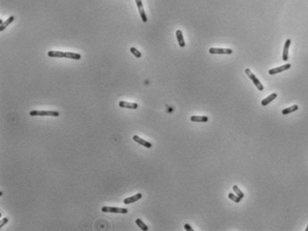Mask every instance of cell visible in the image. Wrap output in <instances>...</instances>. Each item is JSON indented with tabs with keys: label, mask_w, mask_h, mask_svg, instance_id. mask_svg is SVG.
<instances>
[{
	"label": "cell",
	"mask_w": 308,
	"mask_h": 231,
	"mask_svg": "<svg viewBox=\"0 0 308 231\" xmlns=\"http://www.w3.org/2000/svg\"><path fill=\"white\" fill-rule=\"evenodd\" d=\"M31 116H52V117H58L60 113L56 111H37L33 110L30 111Z\"/></svg>",
	"instance_id": "6da1fadb"
},
{
	"label": "cell",
	"mask_w": 308,
	"mask_h": 231,
	"mask_svg": "<svg viewBox=\"0 0 308 231\" xmlns=\"http://www.w3.org/2000/svg\"><path fill=\"white\" fill-rule=\"evenodd\" d=\"M245 72H246V74L248 76V78L253 81V83L255 84V86L260 91H263V86L262 85V83L260 82V80L255 77V75L251 71V70L247 68V69L245 70Z\"/></svg>",
	"instance_id": "7a4b0ae2"
},
{
	"label": "cell",
	"mask_w": 308,
	"mask_h": 231,
	"mask_svg": "<svg viewBox=\"0 0 308 231\" xmlns=\"http://www.w3.org/2000/svg\"><path fill=\"white\" fill-rule=\"evenodd\" d=\"M101 211L103 212H108V213H121V214L128 213V210L126 208H120V207L104 206V207L101 208Z\"/></svg>",
	"instance_id": "3957f363"
},
{
	"label": "cell",
	"mask_w": 308,
	"mask_h": 231,
	"mask_svg": "<svg viewBox=\"0 0 308 231\" xmlns=\"http://www.w3.org/2000/svg\"><path fill=\"white\" fill-rule=\"evenodd\" d=\"M209 53L213 55H230L232 54V50L230 48H215L211 47L209 49Z\"/></svg>",
	"instance_id": "277c9868"
},
{
	"label": "cell",
	"mask_w": 308,
	"mask_h": 231,
	"mask_svg": "<svg viewBox=\"0 0 308 231\" xmlns=\"http://www.w3.org/2000/svg\"><path fill=\"white\" fill-rule=\"evenodd\" d=\"M135 2H136L137 7H138V12H139L140 17H141V19H142V22H143V23H146V22H147V18H146V13H145L144 7H143L142 1H141V0H135Z\"/></svg>",
	"instance_id": "5b68a950"
},
{
	"label": "cell",
	"mask_w": 308,
	"mask_h": 231,
	"mask_svg": "<svg viewBox=\"0 0 308 231\" xmlns=\"http://www.w3.org/2000/svg\"><path fill=\"white\" fill-rule=\"evenodd\" d=\"M290 67H291V64L287 63V64L281 65V66H279V67L271 69V70H269V71H268V72H269V74H270V75H273V74H277V73L282 72V71H287V70H288Z\"/></svg>",
	"instance_id": "8992f818"
},
{
	"label": "cell",
	"mask_w": 308,
	"mask_h": 231,
	"mask_svg": "<svg viewBox=\"0 0 308 231\" xmlns=\"http://www.w3.org/2000/svg\"><path fill=\"white\" fill-rule=\"evenodd\" d=\"M119 106L121 108H127V109H132L135 110L138 107V103H129L127 101H120L119 102Z\"/></svg>",
	"instance_id": "52a82bcc"
},
{
	"label": "cell",
	"mask_w": 308,
	"mask_h": 231,
	"mask_svg": "<svg viewBox=\"0 0 308 231\" xmlns=\"http://www.w3.org/2000/svg\"><path fill=\"white\" fill-rule=\"evenodd\" d=\"M132 138H133V140H134L135 142H137L138 144H139V145H141V146H145V147H146V148H151V147H152V144H151V143L146 141L145 139L141 138L140 137H138V136H137V135L133 136Z\"/></svg>",
	"instance_id": "ba28073f"
},
{
	"label": "cell",
	"mask_w": 308,
	"mask_h": 231,
	"mask_svg": "<svg viewBox=\"0 0 308 231\" xmlns=\"http://www.w3.org/2000/svg\"><path fill=\"white\" fill-rule=\"evenodd\" d=\"M141 198H142V194L138 193V194H136V195H132L130 197L125 198L123 200V203H124V204H129V203H133L140 200Z\"/></svg>",
	"instance_id": "9c48e42d"
},
{
	"label": "cell",
	"mask_w": 308,
	"mask_h": 231,
	"mask_svg": "<svg viewBox=\"0 0 308 231\" xmlns=\"http://www.w3.org/2000/svg\"><path fill=\"white\" fill-rule=\"evenodd\" d=\"M290 44H291V40L290 39H287L286 42H285L284 47H283V54H282L283 61H288V48H289Z\"/></svg>",
	"instance_id": "30bf717a"
},
{
	"label": "cell",
	"mask_w": 308,
	"mask_h": 231,
	"mask_svg": "<svg viewBox=\"0 0 308 231\" xmlns=\"http://www.w3.org/2000/svg\"><path fill=\"white\" fill-rule=\"evenodd\" d=\"M190 121L194 122H207L208 117L204 115H193L190 117Z\"/></svg>",
	"instance_id": "8fae6325"
},
{
	"label": "cell",
	"mask_w": 308,
	"mask_h": 231,
	"mask_svg": "<svg viewBox=\"0 0 308 231\" xmlns=\"http://www.w3.org/2000/svg\"><path fill=\"white\" fill-rule=\"evenodd\" d=\"M176 37H177V40L178 43L180 45L181 47H185V41L183 39V35H182V31L181 30H177L176 31Z\"/></svg>",
	"instance_id": "7c38bea8"
},
{
	"label": "cell",
	"mask_w": 308,
	"mask_h": 231,
	"mask_svg": "<svg viewBox=\"0 0 308 231\" xmlns=\"http://www.w3.org/2000/svg\"><path fill=\"white\" fill-rule=\"evenodd\" d=\"M48 55L49 57H58V58H63L65 56V52L62 51H48Z\"/></svg>",
	"instance_id": "4fadbf2b"
},
{
	"label": "cell",
	"mask_w": 308,
	"mask_h": 231,
	"mask_svg": "<svg viewBox=\"0 0 308 231\" xmlns=\"http://www.w3.org/2000/svg\"><path fill=\"white\" fill-rule=\"evenodd\" d=\"M276 97H277V94H276V93L271 94L269 96H267L266 98H264V99L261 102V104H262L263 106H266V105L269 104L271 101H273Z\"/></svg>",
	"instance_id": "5bb4252c"
},
{
	"label": "cell",
	"mask_w": 308,
	"mask_h": 231,
	"mask_svg": "<svg viewBox=\"0 0 308 231\" xmlns=\"http://www.w3.org/2000/svg\"><path fill=\"white\" fill-rule=\"evenodd\" d=\"M14 21H15V16H14V15L10 16L6 22H4L3 23L0 24V31H4L9 24H11Z\"/></svg>",
	"instance_id": "9a60e30c"
},
{
	"label": "cell",
	"mask_w": 308,
	"mask_h": 231,
	"mask_svg": "<svg viewBox=\"0 0 308 231\" xmlns=\"http://www.w3.org/2000/svg\"><path fill=\"white\" fill-rule=\"evenodd\" d=\"M65 58L69 59H73V60H80L81 58V55L77 53H72V52H65Z\"/></svg>",
	"instance_id": "2e32d148"
},
{
	"label": "cell",
	"mask_w": 308,
	"mask_h": 231,
	"mask_svg": "<svg viewBox=\"0 0 308 231\" xmlns=\"http://www.w3.org/2000/svg\"><path fill=\"white\" fill-rule=\"evenodd\" d=\"M298 110V106L296 105V104H295V105H292V106H290V107H288V108H285V109H283L282 110V114L283 115H287V114H289V113H291V112H293V111H297Z\"/></svg>",
	"instance_id": "e0dca14e"
},
{
	"label": "cell",
	"mask_w": 308,
	"mask_h": 231,
	"mask_svg": "<svg viewBox=\"0 0 308 231\" xmlns=\"http://www.w3.org/2000/svg\"><path fill=\"white\" fill-rule=\"evenodd\" d=\"M136 224L138 225V227L141 230H144V231L148 230V227H147L140 219H136Z\"/></svg>",
	"instance_id": "ac0fdd59"
},
{
	"label": "cell",
	"mask_w": 308,
	"mask_h": 231,
	"mask_svg": "<svg viewBox=\"0 0 308 231\" xmlns=\"http://www.w3.org/2000/svg\"><path fill=\"white\" fill-rule=\"evenodd\" d=\"M232 188H233V191H234V192L237 194V195H238V197H240L241 199H243V198H244L245 195H244V193H243V192H242V191H241V190L238 188V186H236V185H235V186H233V187H232Z\"/></svg>",
	"instance_id": "d6986e66"
},
{
	"label": "cell",
	"mask_w": 308,
	"mask_h": 231,
	"mask_svg": "<svg viewBox=\"0 0 308 231\" xmlns=\"http://www.w3.org/2000/svg\"><path fill=\"white\" fill-rule=\"evenodd\" d=\"M129 51H130V53L134 55V56H136L137 58H140L141 57V53L137 49V48H135V47H130V49H129Z\"/></svg>",
	"instance_id": "ffe728a7"
},
{
	"label": "cell",
	"mask_w": 308,
	"mask_h": 231,
	"mask_svg": "<svg viewBox=\"0 0 308 231\" xmlns=\"http://www.w3.org/2000/svg\"><path fill=\"white\" fill-rule=\"evenodd\" d=\"M228 197H229L231 201H233V202H235V203H239L240 200H241L240 197H238V195H235L234 194H231V193L228 194Z\"/></svg>",
	"instance_id": "44dd1931"
},
{
	"label": "cell",
	"mask_w": 308,
	"mask_h": 231,
	"mask_svg": "<svg viewBox=\"0 0 308 231\" xmlns=\"http://www.w3.org/2000/svg\"><path fill=\"white\" fill-rule=\"evenodd\" d=\"M7 222H8V219L7 218H3L2 220H1V224H0V227H3Z\"/></svg>",
	"instance_id": "7402d4cb"
},
{
	"label": "cell",
	"mask_w": 308,
	"mask_h": 231,
	"mask_svg": "<svg viewBox=\"0 0 308 231\" xmlns=\"http://www.w3.org/2000/svg\"><path fill=\"white\" fill-rule=\"evenodd\" d=\"M184 228H185L187 231H193V230H194L189 224H185V225H184Z\"/></svg>",
	"instance_id": "603a6c76"
},
{
	"label": "cell",
	"mask_w": 308,
	"mask_h": 231,
	"mask_svg": "<svg viewBox=\"0 0 308 231\" xmlns=\"http://www.w3.org/2000/svg\"><path fill=\"white\" fill-rule=\"evenodd\" d=\"M305 231H308V226H307V227H306V229H305Z\"/></svg>",
	"instance_id": "cb8c5ba5"
}]
</instances>
